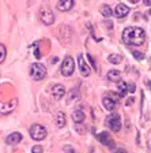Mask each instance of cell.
I'll return each mask as SVG.
<instances>
[{
	"label": "cell",
	"instance_id": "33",
	"mask_svg": "<svg viewBox=\"0 0 151 153\" xmlns=\"http://www.w3.org/2000/svg\"><path fill=\"white\" fill-rule=\"evenodd\" d=\"M147 14H148V15H151V10H150V11H148V13H147Z\"/></svg>",
	"mask_w": 151,
	"mask_h": 153
},
{
	"label": "cell",
	"instance_id": "9",
	"mask_svg": "<svg viewBox=\"0 0 151 153\" xmlns=\"http://www.w3.org/2000/svg\"><path fill=\"white\" fill-rule=\"evenodd\" d=\"M78 64H79V70H80V73H82L83 76H88V75H90L91 70H90V66H88V64L85 62L83 55H78Z\"/></svg>",
	"mask_w": 151,
	"mask_h": 153
},
{
	"label": "cell",
	"instance_id": "2",
	"mask_svg": "<svg viewBox=\"0 0 151 153\" xmlns=\"http://www.w3.org/2000/svg\"><path fill=\"white\" fill-rule=\"evenodd\" d=\"M46 75V67L41 63H33L30 66V76L34 81H41Z\"/></svg>",
	"mask_w": 151,
	"mask_h": 153
},
{
	"label": "cell",
	"instance_id": "32",
	"mask_svg": "<svg viewBox=\"0 0 151 153\" xmlns=\"http://www.w3.org/2000/svg\"><path fill=\"white\" fill-rule=\"evenodd\" d=\"M50 62H52V63H56V62H57V57H53V59H52Z\"/></svg>",
	"mask_w": 151,
	"mask_h": 153
},
{
	"label": "cell",
	"instance_id": "6",
	"mask_svg": "<svg viewBox=\"0 0 151 153\" xmlns=\"http://www.w3.org/2000/svg\"><path fill=\"white\" fill-rule=\"evenodd\" d=\"M40 16H41V21L44 25H52L55 21V15L53 13L50 11L49 8H46V7H42L41 11H40Z\"/></svg>",
	"mask_w": 151,
	"mask_h": 153
},
{
	"label": "cell",
	"instance_id": "12",
	"mask_svg": "<svg viewBox=\"0 0 151 153\" xmlns=\"http://www.w3.org/2000/svg\"><path fill=\"white\" fill-rule=\"evenodd\" d=\"M22 134L21 133H11L8 135V137L6 138V142L8 143V145H18L19 142H21V141H22Z\"/></svg>",
	"mask_w": 151,
	"mask_h": 153
},
{
	"label": "cell",
	"instance_id": "5",
	"mask_svg": "<svg viewBox=\"0 0 151 153\" xmlns=\"http://www.w3.org/2000/svg\"><path fill=\"white\" fill-rule=\"evenodd\" d=\"M74 70H75V62H74L72 56H66L63 63H61V67H60L61 74L64 76H69V75H72Z\"/></svg>",
	"mask_w": 151,
	"mask_h": 153
},
{
	"label": "cell",
	"instance_id": "15",
	"mask_svg": "<svg viewBox=\"0 0 151 153\" xmlns=\"http://www.w3.org/2000/svg\"><path fill=\"white\" fill-rule=\"evenodd\" d=\"M56 126L59 128H63L64 126H66V115H64V112H57L56 115Z\"/></svg>",
	"mask_w": 151,
	"mask_h": 153
},
{
	"label": "cell",
	"instance_id": "28",
	"mask_svg": "<svg viewBox=\"0 0 151 153\" xmlns=\"http://www.w3.org/2000/svg\"><path fill=\"white\" fill-rule=\"evenodd\" d=\"M114 153H128V152H127L125 149H117V150H116V152H114Z\"/></svg>",
	"mask_w": 151,
	"mask_h": 153
},
{
	"label": "cell",
	"instance_id": "18",
	"mask_svg": "<svg viewBox=\"0 0 151 153\" xmlns=\"http://www.w3.org/2000/svg\"><path fill=\"white\" fill-rule=\"evenodd\" d=\"M108 60H109L112 64H119V63L123 62V56L119 55V53H112V55L108 56Z\"/></svg>",
	"mask_w": 151,
	"mask_h": 153
},
{
	"label": "cell",
	"instance_id": "10",
	"mask_svg": "<svg viewBox=\"0 0 151 153\" xmlns=\"http://www.w3.org/2000/svg\"><path fill=\"white\" fill-rule=\"evenodd\" d=\"M64 94H66V88H64V85L57 83V85L53 86V89H52V96H53L55 100H60L61 97H64Z\"/></svg>",
	"mask_w": 151,
	"mask_h": 153
},
{
	"label": "cell",
	"instance_id": "21",
	"mask_svg": "<svg viewBox=\"0 0 151 153\" xmlns=\"http://www.w3.org/2000/svg\"><path fill=\"white\" fill-rule=\"evenodd\" d=\"M6 53H7L6 47H4L3 44H0V63H3L4 62V59H6Z\"/></svg>",
	"mask_w": 151,
	"mask_h": 153
},
{
	"label": "cell",
	"instance_id": "23",
	"mask_svg": "<svg viewBox=\"0 0 151 153\" xmlns=\"http://www.w3.org/2000/svg\"><path fill=\"white\" fill-rule=\"evenodd\" d=\"M33 48H34V56L37 57V59H40V57H41V53H40V49H38V42H35V44L33 45Z\"/></svg>",
	"mask_w": 151,
	"mask_h": 153
},
{
	"label": "cell",
	"instance_id": "31",
	"mask_svg": "<svg viewBox=\"0 0 151 153\" xmlns=\"http://www.w3.org/2000/svg\"><path fill=\"white\" fill-rule=\"evenodd\" d=\"M146 83H147V85H148V88H150V89H151V82H150V81H146Z\"/></svg>",
	"mask_w": 151,
	"mask_h": 153
},
{
	"label": "cell",
	"instance_id": "22",
	"mask_svg": "<svg viewBox=\"0 0 151 153\" xmlns=\"http://www.w3.org/2000/svg\"><path fill=\"white\" fill-rule=\"evenodd\" d=\"M132 55H133V57H135L136 60H143V59H144V53H142V52L132 51Z\"/></svg>",
	"mask_w": 151,
	"mask_h": 153
},
{
	"label": "cell",
	"instance_id": "30",
	"mask_svg": "<svg viewBox=\"0 0 151 153\" xmlns=\"http://www.w3.org/2000/svg\"><path fill=\"white\" fill-rule=\"evenodd\" d=\"M133 100H135V99H133V97H131V99H129L128 101H127V105H131V104L133 102Z\"/></svg>",
	"mask_w": 151,
	"mask_h": 153
},
{
	"label": "cell",
	"instance_id": "13",
	"mask_svg": "<svg viewBox=\"0 0 151 153\" xmlns=\"http://www.w3.org/2000/svg\"><path fill=\"white\" fill-rule=\"evenodd\" d=\"M74 7V0H59L57 8L60 11H69Z\"/></svg>",
	"mask_w": 151,
	"mask_h": 153
},
{
	"label": "cell",
	"instance_id": "3",
	"mask_svg": "<svg viewBox=\"0 0 151 153\" xmlns=\"http://www.w3.org/2000/svg\"><path fill=\"white\" fill-rule=\"evenodd\" d=\"M48 134V130L42 124H33L30 127V137L34 141H42Z\"/></svg>",
	"mask_w": 151,
	"mask_h": 153
},
{
	"label": "cell",
	"instance_id": "14",
	"mask_svg": "<svg viewBox=\"0 0 151 153\" xmlns=\"http://www.w3.org/2000/svg\"><path fill=\"white\" fill-rule=\"evenodd\" d=\"M106 78L110 81V82L119 83L120 81H121V73H120L119 70H110V71H108Z\"/></svg>",
	"mask_w": 151,
	"mask_h": 153
},
{
	"label": "cell",
	"instance_id": "20",
	"mask_svg": "<svg viewBox=\"0 0 151 153\" xmlns=\"http://www.w3.org/2000/svg\"><path fill=\"white\" fill-rule=\"evenodd\" d=\"M16 104H18V101H16V100H13L11 105H10V102H8V104H6L3 107V109H1V114H8V112H11L16 107Z\"/></svg>",
	"mask_w": 151,
	"mask_h": 153
},
{
	"label": "cell",
	"instance_id": "35",
	"mask_svg": "<svg viewBox=\"0 0 151 153\" xmlns=\"http://www.w3.org/2000/svg\"><path fill=\"white\" fill-rule=\"evenodd\" d=\"M150 62H151V60H150Z\"/></svg>",
	"mask_w": 151,
	"mask_h": 153
},
{
	"label": "cell",
	"instance_id": "29",
	"mask_svg": "<svg viewBox=\"0 0 151 153\" xmlns=\"http://www.w3.org/2000/svg\"><path fill=\"white\" fill-rule=\"evenodd\" d=\"M144 6H151V0H143Z\"/></svg>",
	"mask_w": 151,
	"mask_h": 153
},
{
	"label": "cell",
	"instance_id": "26",
	"mask_svg": "<svg viewBox=\"0 0 151 153\" xmlns=\"http://www.w3.org/2000/svg\"><path fill=\"white\" fill-rule=\"evenodd\" d=\"M136 90V86H135V83H129L128 85V92H131V93H133Z\"/></svg>",
	"mask_w": 151,
	"mask_h": 153
},
{
	"label": "cell",
	"instance_id": "25",
	"mask_svg": "<svg viewBox=\"0 0 151 153\" xmlns=\"http://www.w3.org/2000/svg\"><path fill=\"white\" fill-rule=\"evenodd\" d=\"M87 59H88V60H90V63H91L93 68H94V70L97 71V68H98V67H97V63H95V60H94V57H93L91 55H87Z\"/></svg>",
	"mask_w": 151,
	"mask_h": 153
},
{
	"label": "cell",
	"instance_id": "34",
	"mask_svg": "<svg viewBox=\"0 0 151 153\" xmlns=\"http://www.w3.org/2000/svg\"><path fill=\"white\" fill-rule=\"evenodd\" d=\"M150 149H151V141H150Z\"/></svg>",
	"mask_w": 151,
	"mask_h": 153
},
{
	"label": "cell",
	"instance_id": "24",
	"mask_svg": "<svg viewBox=\"0 0 151 153\" xmlns=\"http://www.w3.org/2000/svg\"><path fill=\"white\" fill-rule=\"evenodd\" d=\"M42 152H44V149H42L41 145H35L32 149V153H42Z\"/></svg>",
	"mask_w": 151,
	"mask_h": 153
},
{
	"label": "cell",
	"instance_id": "11",
	"mask_svg": "<svg viewBox=\"0 0 151 153\" xmlns=\"http://www.w3.org/2000/svg\"><path fill=\"white\" fill-rule=\"evenodd\" d=\"M129 14V8L123 3H119L116 6V10H114V15L117 18H125L127 15Z\"/></svg>",
	"mask_w": 151,
	"mask_h": 153
},
{
	"label": "cell",
	"instance_id": "17",
	"mask_svg": "<svg viewBox=\"0 0 151 153\" xmlns=\"http://www.w3.org/2000/svg\"><path fill=\"white\" fill-rule=\"evenodd\" d=\"M128 92V85L123 81H120L119 82V88H117V93H119V97H124Z\"/></svg>",
	"mask_w": 151,
	"mask_h": 153
},
{
	"label": "cell",
	"instance_id": "4",
	"mask_svg": "<svg viewBox=\"0 0 151 153\" xmlns=\"http://www.w3.org/2000/svg\"><path fill=\"white\" fill-rule=\"evenodd\" d=\"M106 124H108V127H109L112 131L119 133V131L121 130V118H120V115L116 114V112L110 114L109 116L106 118Z\"/></svg>",
	"mask_w": 151,
	"mask_h": 153
},
{
	"label": "cell",
	"instance_id": "8",
	"mask_svg": "<svg viewBox=\"0 0 151 153\" xmlns=\"http://www.w3.org/2000/svg\"><path fill=\"white\" fill-rule=\"evenodd\" d=\"M97 140L99 141L102 145H108V146L112 148V149L114 148V142H113V140H112V137H110V134L108 133V131H102L101 134H98Z\"/></svg>",
	"mask_w": 151,
	"mask_h": 153
},
{
	"label": "cell",
	"instance_id": "7",
	"mask_svg": "<svg viewBox=\"0 0 151 153\" xmlns=\"http://www.w3.org/2000/svg\"><path fill=\"white\" fill-rule=\"evenodd\" d=\"M116 102H117V97L113 96L112 93L105 94L104 99H102V104H104V107L108 109V111H113L114 107H116Z\"/></svg>",
	"mask_w": 151,
	"mask_h": 153
},
{
	"label": "cell",
	"instance_id": "16",
	"mask_svg": "<svg viewBox=\"0 0 151 153\" xmlns=\"http://www.w3.org/2000/svg\"><path fill=\"white\" fill-rule=\"evenodd\" d=\"M72 120L75 122V123H82L83 120H85V114H83L80 109H76V111L72 112Z\"/></svg>",
	"mask_w": 151,
	"mask_h": 153
},
{
	"label": "cell",
	"instance_id": "19",
	"mask_svg": "<svg viewBox=\"0 0 151 153\" xmlns=\"http://www.w3.org/2000/svg\"><path fill=\"white\" fill-rule=\"evenodd\" d=\"M101 14H102L105 18H110V16L113 15V11H112V8H110L108 4H104V6L101 7Z\"/></svg>",
	"mask_w": 151,
	"mask_h": 153
},
{
	"label": "cell",
	"instance_id": "27",
	"mask_svg": "<svg viewBox=\"0 0 151 153\" xmlns=\"http://www.w3.org/2000/svg\"><path fill=\"white\" fill-rule=\"evenodd\" d=\"M64 150H66V152H68V153H76V150H74L71 146H66V148H64Z\"/></svg>",
	"mask_w": 151,
	"mask_h": 153
},
{
	"label": "cell",
	"instance_id": "1",
	"mask_svg": "<svg viewBox=\"0 0 151 153\" xmlns=\"http://www.w3.org/2000/svg\"><path fill=\"white\" fill-rule=\"evenodd\" d=\"M123 40L128 45H143L146 41V32L138 26H129L124 29Z\"/></svg>",
	"mask_w": 151,
	"mask_h": 153
}]
</instances>
